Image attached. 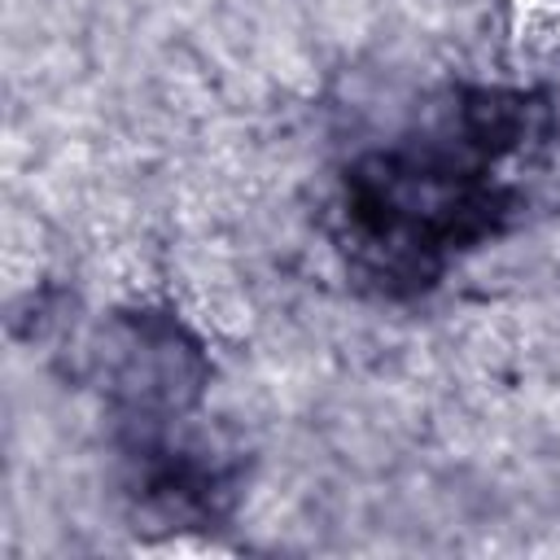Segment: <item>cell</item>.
<instances>
[{
    "instance_id": "cell-1",
    "label": "cell",
    "mask_w": 560,
    "mask_h": 560,
    "mask_svg": "<svg viewBox=\"0 0 560 560\" xmlns=\"http://www.w3.org/2000/svg\"><path fill=\"white\" fill-rule=\"evenodd\" d=\"M556 140V105L538 88H455L416 131L359 153L337 184L332 241L381 298H416L442 271L503 236L525 188L508 166H534Z\"/></svg>"
}]
</instances>
